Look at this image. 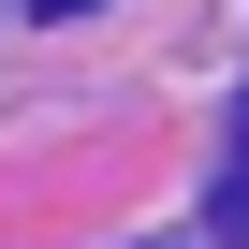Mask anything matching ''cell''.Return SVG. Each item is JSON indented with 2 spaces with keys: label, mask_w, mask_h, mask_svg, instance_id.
Wrapping results in <instances>:
<instances>
[{
  "label": "cell",
  "mask_w": 249,
  "mask_h": 249,
  "mask_svg": "<svg viewBox=\"0 0 249 249\" xmlns=\"http://www.w3.org/2000/svg\"><path fill=\"white\" fill-rule=\"evenodd\" d=\"M220 234L249 249V117H234V161H220Z\"/></svg>",
  "instance_id": "obj_1"
},
{
  "label": "cell",
  "mask_w": 249,
  "mask_h": 249,
  "mask_svg": "<svg viewBox=\"0 0 249 249\" xmlns=\"http://www.w3.org/2000/svg\"><path fill=\"white\" fill-rule=\"evenodd\" d=\"M44 15H73V0H44Z\"/></svg>",
  "instance_id": "obj_2"
}]
</instances>
